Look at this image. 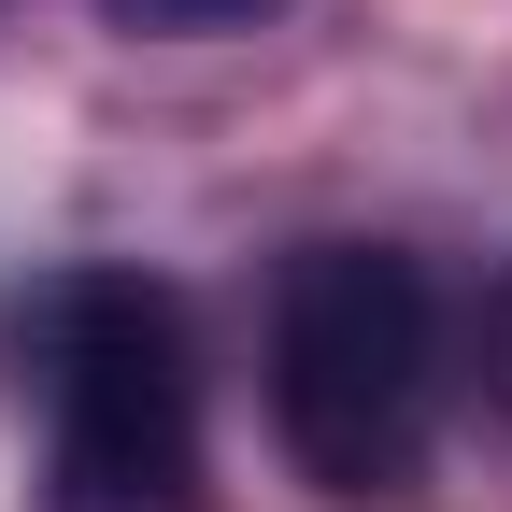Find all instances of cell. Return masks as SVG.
I'll list each match as a JSON object with an SVG mask.
<instances>
[{"instance_id": "1", "label": "cell", "mask_w": 512, "mask_h": 512, "mask_svg": "<svg viewBox=\"0 0 512 512\" xmlns=\"http://www.w3.org/2000/svg\"><path fill=\"white\" fill-rule=\"evenodd\" d=\"M15 384L43 413V512H200V328L157 271H43L15 299Z\"/></svg>"}, {"instance_id": "2", "label": "cell", "mask_w": 512, "mask_h": 512, "mask_svg": "<svg viewBox=\"0 0 512 512\" xmlns=\"http://www.w3.org/2000/svg\"><path fill=\"white\" fill-rule=\"evenodd\" d=\"M271 441L313 498H413L427 484V441H441V285L413 271L399 242H299L285 285H271Z\"/></svg>"}, {"instance_id": "3", "label": "cell", "mask_w": 512, "mask_h": 512, "mask_svg": "<svg viewBox=\"0 0 512 512\" xmlns=\"http://www.w3.org/2000/svg\"><path fill=\"white\" fill-rule=\"evenodd\" d=\"M256 15H285V0H100V29H128V43H228Z\"/></svg>"}, {"instance_id": "4", "label": "cell", "mask_w": 512, "mask_h": 512, "mask_svg": "<svg viewBox=\"0 0 512 512\" xmlns=\"http://www.w3.org/2000/svg\"><path fill=\"white\" fill-rule=\"evenodd\" d=\"M484 370H498V399H512V285H498V328H484Z\"/></svg>"}]
</instances>
